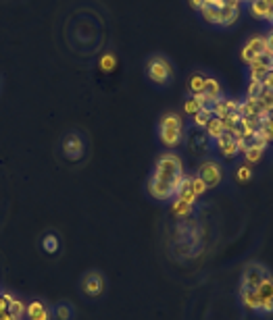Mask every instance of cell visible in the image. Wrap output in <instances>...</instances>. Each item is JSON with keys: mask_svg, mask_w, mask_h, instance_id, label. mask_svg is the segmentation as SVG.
Wrapping results in <instances>:
<instances>
[{"mask_svg": "<svg viewBox=\"0 0 273 320\" xmlns=\"http://www.w3.org/2000/svg\"><path fill=\"white\" fill-rule=\"evenodd\" d=\"M153 179H159V181H165V183H171V187L177 189L184 181V165H181V158L173 152H167V154H161L157 165H155V171H153Z\"/></svg>", "mask_w": 273, "mask_h": 320, "instance_id": "cell-1", "label": "cell"}, {"mask_svg": "<svg viewBox=\"0 0 273 320\" xmlns=\"http://www.w3.org/2000/svg\"><path fill=\"white\" fill-rule=\"evenodd\" d=\"M184 138V123L177 112H167L159 121V140L165 148H175Z\"/></svg>", "mask_w": 273, "mask_h": 320, "instance_id": "cell-2", "label": "cell"}, {"mask_svg": "<svg viewBox=\"0 0 273 320\" xmlns=\"http://www.w3.org/2000/svg\"><path fill=\"white\" fill-rule=\"evenodd\" d=\"M146 75L157 85H165L173 79V67L163 54H155L146 60Z\"/></svg>", "mask_w": 273, "mask_h": 320, "instance_id": "cell-3", "label": "cell"}, {"mask_svg": "<svg viewBox=\"0 0 273 320\" xmlns=\"http://www.w3.org/2000/svg\"><path fill=\"white\" fill-rule=\"evenodd\" d=\"M255 291L259 298V312L271 314L273 312V277H271V272L255 287Z\"/></svg>", "mask_w": 273, "mask_h": 320, "instance_id": "cell-4", "label": "cell"}, {"mask_svg": "<svg viewBox=\"0 0 273 320\" xmlns=\"http://www.w3.org/2000/svg\"><path fill=\"white\" fill-rule=\"evenodd\" d=\"M81 291L88 298H100L104 293V275L100 270H88L81 279Z\"/></svg>", "mask_w": 273, "mask_h": 320, "instance_id": "cell-5", "label": "cell"}, {"mask_svg": "<svg viewBox=\"0 0 273 320\" xmlns=\"http://www.w3.org/2000/svg\"><path fill=\"white\" fill-rule=\"evenodd\" d=\"M204 183L206 187H217L221 181H223V169L217 160H204V163L198 167V173H196Z\"/></svg>", "mask_w": 273, "mask_h": 320, "instance_id": "cell-6", "label": "cell"}, {"mask_svg": "<svg viewBox=\"0 0 273 320\" xmlns=\"http://www.w3.org/2000/svg\"><path fill=\"white\" fill-rule=\"evenodd\" d=\"M148 194H150V198H155L157 202H171L175 198V189L171 187V183H165V181H159V179L150 177Z\"/></svg>", "mask_w": 273, "mask_h": 320, "instance_id": "cell-7", "label": "cell"}, {"mask_svg": "<svg viewBox=\"0 0 273 320\" xmlns=\"http://www.w3.org/2000/svg\"><path fill=\"white\" fill-rule=\"evenodd\" d=\"M269 275V270L257 262H250L246 268H244V275H242V287H250V289H255V287Z\"/></svg>", "mask_w": 273, "mask_h": 320, "instance_id": "cell-8", "label": "cell"}, {"mask_svg": "<svg viewBox=\"0 0 273 320\" xmlns=\"http://www.w3.org/2000/svg\"><path fill=\"white\" fill-rule=\"evenodd\" d=\"M63 152L67 154V158L71 160H79L86 152V146H83V140L79 133H67L63 138Z\"/></svg>", "mask_w": 273, "mask_h": 320, "instance_id": "cell-9", "label": "cell"}, {"mask_svg": "<svg viewBox=\"0 0 273 320\" xmlns=\"http://www.w3.org/2000/svg\"><path fill=\"white\" fill-rule=\"evenodd\" d=\"M273 69V62L267 58V56H259L255 62L248 65V79H257V81H263V77Z\"/></svg>", "mask_w": 273, "mask_h": 320, "instance_id": "cell-10", "label": "cell"}, {"mask_svg": "<svg viewBox=\"0 0 273 320\" xmlns=\"http://www.w3.org/2000/svg\"><path fill=\"white\" fill-rule=\"evenodd\" d=\"M219 11H221V25L229 27L240 17V3H236V0H225V5Z\"/></svg>", "mask_w": 273, "mask_h": 320, "instance_id": "cell-11", "label": "cell"}, {"mask_svg": "<svg viewBox=\"0 0 273 320\" xmlns=\"http://www.w3.org/2000/svg\"><path fill=\"white\" fill-rule=\"evenodd\" d=\"M215 144H217V150L225 156V158H234L236 154H238V144H236V138H234V133H223V135H219L217 140H215Z\"/></svg>", "mask_w": 273, "mask_h": 320, "instance_id": "cell-12", "label": "cell"}, {"mask_svg": "<svg viewBox=\"0 0 273 320\" xmlns=\"http://www.w3.org/2000/svg\"><path fill=\"white\" fill-rule=\"evenodd\" d=\"M238 100H232V98H221L219 100H215L213 104H211V112H213V117H219V119H223L225 115H229V112H234V110H238Z\"/></svg>", "mask_w": 273, "mask_h": 320, "instance_id": "cell-13", "label": "cell"}, {"mask_svg": "<svg viewBox=\"0 0 273 320\" xmlns=\"http://www.w3.org/2000/svg\"><path fill=\"white\" fill-rule=\"evenodd\" d=\"M175 198H179L181 202H186V204H190V206L196 204L198 198L194 196V191H192V177H186V175H184V181H181V185H179V189H177Z\"/></svg>", "mask_w": 273, "mask_h": 320, "instance_id": "cell-14", "label": "cell"}, {"mask_svg": "<svg viewBox=\"0 0 273 320\" xmlns=\"http://www.w3.org/2000/svg\"><path fill=\"white\" fill-rule=\"evenodd\" d=\"M248 5H250V15H253V17H257V19H267V21H269L273 9H271V5L267 3V0H250Z\"/></svg>", "mask_w": 273, "mask_h": 320, "instance_id": "cell-15", "label": "cell"}, {"mask_svg": "<svg viewBox=\"0 0 273 320\" xmlns=\"http://www.w3.org/2000/svg\"><path fill=\"white\" fill-rule=\"evenodd\" d=\"M240 300H242V304H244L246 310L259 312V298H257L255 289H250V287H240Z\"/></svg>", "mask_w": 273, "mask_h": 320, "instance_id": "cell-16", "label": "cell"}, {"mask_svg": "<svg viewBox=\"0 0 273 320\" xmlns=\"http://www.w3.org/2000/svg\"><path fill=\"white\" fill-rule=\"evenodd\" d=\"M240 117H257L261 112V106H259V100L257 98H246L244 102L238 104V110H236Z\"/></svg>", "mask_w": 273, "mask_h": 320, "instance_id": "cell-17", "label": "cell"}, {"mask_svg": "<svg viewBox=\"0 0 273 320\" xmlns=\"http://www.w3.org/2000/svg\"><path fill=\"white\" fill-rule=\"evenodd\" d=\"M204 96L208 98L211 104L221 98V83H219L215 77H206V83H204Z\"/></svg>", "mask_w": 273, "mask_h": 320, "instance_id": "cell-18", "label": "cell"}, {"mask_svg": "<svg viewBox=\"0 0 273 320\" xmlns=\"http://www.w3.org/2000/svg\"><path fill=\"white\" fill-rule=\"evenodd\" d=\"M265 150H267V146H261V144H253V142H250V146H248V148H246V152H244L246 165L250 167V165L259 163V160L263 158V154H265Z\"/></svg>", "mask_w": 273, "mask_h": 320, "instance_id": "cell-19", "label": "cell"}, {"mask_svg": "<svg viewBox=\"0 0 273 320\" xmlns=\"http://www.w3.org/2000/svg\"><path fill=\"white\" fill-rule=\"evenodd\" d=\"M206 135L211 138V140H217L219 135H223L225 133V129H223V123H221V119L219 117H211V121L206 123Z\"/></svg>", "mask_w": 273, "mask_h": 320, "instance_id": "cell-20", "label": "cell"}, {"mask_svg": "<svg viewBox=\"0 0 273 320\" xmlns=\"http://www.w3.org/2000/svg\"><path fill=\"white\" fill-rule=\"evenodd\" d=\"M221 9V7H219ZM217 7H208V5H204L202 9H200V15H202V19L206 21V23H213V25H221V11H219Z\"/></svg>", "mask_w": 273, "mask_h": 320, "instance_id": "cell-21", "label": "cell"}, {"mask_svg": "<svg viewBox=\"0 0 273 320\" xmlns=\"http://www.w3.org/2000/svg\"><path fill=\"white\" fill-rule=\"evenodd\" d=\"M253 54L257 56H265V50H267V42H265V36H253L246 44H244Z\"/></svg>", "mask_w": 273, "mask_h": 320, "instance_id": "cell-22", "label": "cell"}, {"mask_svg": "<svg viewBox=\"0 0 273 320\" xmlns=\"http://www.w3.org/2000/svg\"><path fill=\"white\" fill-rule=\"evenodd\" d=\"M204 83H206V75L200 73V71H194V73L190 75L188 87H190L192 94H200V92H204Z\"/></svg>", "mask_w": 273, "mask_h": 320, "instance_id": "cell-23", "label": "cell"}, {"mask_svg": "<svg viewBox=\"0 0 273 320\" xmlns=\"http://www.w3.org/2000/svg\"><path fill=\"white\" fill-rule=\"evenodd\" d=\"M192 210H194V206L181 202L179 198H173V200H171V212H173L175 216H190Z\"/></svg>", "mask_w": 273, "mask_h": 320, "instance_id": "cell-24", "label": "cell"}, {"mask_svg": "<svg viewBox=\"0 0 273 320\" xmlns=\"http://www.w3.org/2000/svg\"><path fill=\"white\" fill-rule=\"evenodd\" d=\"M259 106H261V110H267V112H271L273 110V89H267V87H263V92H261V96H259Z\"/></svg>", "mask_w": 273, "mask_h": 320, "instance_id": "cell-25", "label": "cell"}, {"mask_svg": "<svg viewBox=\"0 0 273 320\" xmlns=\"http://www.w3.org/2000/svg\"><path fill=\"white\" fill-rule=\"evenodd\" d=\"M52 316H54V320H71V318H73V308H71V304H58V306L54 308Z\"/></svg>", "mask_w": 273, "mask_h": 320, "instance_id": "cell-26", "label": "cell"}, {"mask_svg": "<svg viewBox=\"0 0 273 320\" xmlns=\"http://www.w3.org/2000/svg\"><path fill=\"white\" fill-rule=\"evenodd\" d=\"M221 123H223V129H225L227 133H234V131H236V127H238V123H240V115L234 110V112L225 115V117L221 119Z\"/></svg>", "mask_w": 273, "mask_h": 320, "instance_id": "cell-27", "label": "cell"}, {"mask_svg": "<svg viewBox=\"0 0 273 320\" xmlns=\"http://www.w3.org/2000/svg\"><path fill=\"white\" fill-rule=\"evenodd\" d=\"M211 117H213V112H211V106H204V108H200V110L192 117V121H194L196 127H206V123L211 121Z\"/></svg>", "mask_w": 273, "mask_h": 320, "instance_id": "cell-28", "label": "cell"}, {"mask_svg": "<svg viewBox=\"0 0 273 320\" xmlns=\"http://www.w3.org/2000/svg\"><path fill=\"white\" fill-rule=\"evenodd\" d=\"M42 247H44V252H48V254H56V252H58V237H56L54 233H46L44 239H42Z\"/></svg>", "mask_w": 273, "mask_h": 320, "instance_id": "cell-29", "label": "cell"}, {"mask_svg": "<svg viewBox=\"0 0 273 320\" xmlns=\"http://www.w3.org/2000/svg\"><path fill=\"white\" fill-rule=\"evenodd\" d=\"M9 312H11L17 320H21L23 316H27V306H25L21 300H17V298H15V300L9 304Z\"/></svg>", "mask_w": 273, "mask_h": 320, "instance_id": "cell-30", "label": "cell"}, {"mask_svg": "<svg viewBox=\"0 0 273 320\" xmlns=\"http://www.w3.org/2000/svg\"><path fill=\"white\" fill-rule=\"evenodd\" d=\"M261 92H263V81L250 79L248 85H246V98H259Z\"/></svg>", "mask_w": 273, "mask_h": 320, "instance_id": "cell-31", "label": "cell"}, {"mask_svg": "<svg viewBox=\"0 0 273 320\" xmlns=\"http://www.w3.org/2000/svg\"><path fill=\"white\" fill-rule=\"evenodd\" d=\"M200 108H202V106H200V102L194 98V96H188V98L184 100V112H188V115H192V117H194Z\"/></svg>", "mask_w": 273, "mask_h": 320, "instance_id": "cell-32", "label": "cell"}, {"mask_svg": "<svg viewBox=\"0 0 273 320\" xmlns=\"http://www.w3.org/2000/svg\"><path fill=\"white\" fill-rule=\"evenodd\" d=\"M206 189H208V187H206V183H204L198 175H196V177H192V191H194V196H196V198H202V196L206 194Z\"/></svg>", "mask_w": 273, "mask_h": 320, "instance_id": "cell-33", "label": "cell"}, {"mask_svg": "<svg viewBox=\"0 0 273 320\" xmlns=\"http://www.w3.org/2000/svg\"><path fill=\"white\" fill-rule=\"evenodd\" d=\"M271 140H269V135H267V131H265V127L261 125L259 129L255 131V135H253V144H261V146H267Z\"/></svg>", "mask_w": 273, "mask_h": 320, "instance_id": "cell-34", "label": "cell"}, {"mask_svg": "<svg viewBox=\"0 0 273 320\" xmlns=\"http://www.w3.org/2000/svg\"><path fill=\"white\" fill-rule=\"evenodd\" d=\"M238 181L240 183H246V181H250V177H253V171H250V167L248 165H242L240 169H238Z\"/></svg>", "mask_w": 273, "mask_h": 320, "instance_id": "cell-35", "label": "cell"}, {"mask_svg": "<svg viewBox=\"0 0 273 320\" xmlns=\"http://www.w3.org/2000/svg\"><path fill=\"white\" fill-rule=\"evenodd\" d=\"M13 300H15V298H13L11 293H0V314L9 312V304H11Z\"/></svg>", "mask_w": 273, "mask_h": 320, "instance_id": "cell-36", "label": "cell"}, {"mask_svg": "<svg viewBox=\"0 0 273 320\" xmlns=\"http://www.w3.org/2000/svg\"><path fill=\"white\" fill-rule=\"evenodd\" d=\"M265 42H267V50H265V56L273 62V29L265 36Z\"/></svg>", "mask_w": 273, "mask_h": 320, "instance_id": "cell-37", "label": "cell"}, {"mask_svg": "<svg viewBox=\"0 0 273 320\" xmlns=\"http://www.w3.org/2000/svg\"><path fill=\"white\" fill-rule=\"evenodd\" d=\"M113 67H115V56H113V54H104V56H102V60H100V69L111 71Z\"/></svg>", "mask_w": 273, "mask_h": 320, "instance_id": "cell-38", "label": "cell"}, {"mask_svg": "<svg viewBox=\"0 0 273 320\" xmlns=\"http://www.w3.org/2000/svg\"><path fill=\"white\" fill-rule=\"evenodd\" d=\"M44 308H46V306H44L42 302H38V300L32 302V304H27V318H29V316H34V314H38V312L44 310Z\"/></svg>", "mask_w": 273, "mask_h": 320, "instance_id": "cell-39", "label": "cell"}, {"mask_svg": "<svg viewBox=\"0 0 273 320\" xmlns=\"http://www.w3.org/2000/svg\"><path fill=\"white\" fill-rule=\"evenodd\" d=\"M52 318V314H50V310L48 308H44V310H40L38 314H34V316H29V320H50Z\"/></svg>", "mask_w": 273, "mask_h": 320, "instance_id": "cell-40", "label": "cell"}, {"mask_svg": "<svg viewBox=\"0 0 273 320\" xmlns=\"http://www.w3.org/2000/svg\"><path fill=\"white\" fill-rule=\"evenodd\" d=\"M263 127H265V131H267V135H269V140H273V110L269 112V119L263 123Z\"/></svg>", "mask_w": 273, "mask_h": 320, "instance_id": "cell-41", "label": "cell"}, {"mask_svg": "<svg viewBox=\"0 0 273 320\" xmlns=\"http://www.w3.org/2000/svg\"><path fill=\"white\" fill-rule=\"evenodd\" d=\"M263 87H267V89H273V69L263 77Z\"/></svg>", "mask_w": 273, "mask_h": 320, "instance_id": "cell-42", "label": "cell"}, {"mask_svg": "<svg viewBox=\"0 0 273 320\" xmlns=\"http://www.w3.org/2000/svg\"><path fill=\"white\" fill-rule=\"evenodd\" d=\"M204 5H208V7H223L225 5V0H204Z\"/></svg>", "mask_w": 273, "mask_h": 320, "instance_id": "cell-43", "label": "cell"}, {"mask_svg": "<svg viewBox=\"0 0 273 320\" xmlns=\"http://www.w3.org/2000/svg\"><path fill=\"white\" fill-rule=\"evenodd\" d=\"M190 7L196 9V11H200L204 7V0H190Z\"/></svg>", "mask_w": 273, "mask_h": 320, "instance_id": "cell-44", "label": "cell"}, {"mask_svg": "<svg viewBox=\"0 0 273 320\" xmlns=\"http://www.w3.org/2000/svg\"><path fill=\"white\" fill-rule=\"evenodd\" d=\"M0 320H17L11 312H5V314H0Z\"/></svg>", "mask_w": 273, "mask_h": 320, "instance_id": "cell-45", "label": "cell"}, {"mask_svg": "<svg viewBox=\"0 0 273 320\" xmlns=\"http://www.w3.org/2000/svg\"><path fill=\"white\" fill-rule=\"evenodd\" d=\"M236 3H240V5H242V3H250V0H236Z\"/></svg>", "mask_w": 273, "mask_h": 320, "instance_id": "cell-46", "label": "cell"}, {"mask_svg": "<svg viewBox=\"0 0 273 320\" xmlns=\"http://www.w3.org/2000/svg\"><path fill=\"white\" fill-rule=\"evenodd\" d=\"M267 3H269V5H271V9H273V0H267Z\"/></svg>", "mask_w": 273, "mask_h": 320, "instance_id": "cell-47", "label": "cell"}, {"mask_svg": "<svg viewBox=\"0 0 273 320\" xmlns=\"http://www.w3.org/2000/svg\"><path fill=\"white\" fill-rule=\"evenodd\" d=\"M269 21H271V23H273V13H271V17H269Z\"/></svg>", "mask_w": 273, "mask_h": 320, "instance_id": "cell-48", "label": "cell"}, {"mask_svg": "<svg viewBox=\"0 0 273 320\" xmlns=\"http://www.w3.org/2000/svg\"><path fill=\"white\" fill-rule=\"evenodd\" d=\"M0 85H3V79H0Z\"/></svg>", "mask_w": 273, "mask_h": 320, "instance_id": "cell-49", "label": "cell"}]
</instances>
